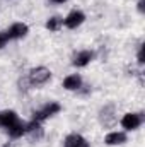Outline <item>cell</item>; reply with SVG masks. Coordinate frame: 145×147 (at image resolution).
I'll return each mask as SVG.
<instances>
[{
    "label": "cell",
    "mask_w": 145,
    "mask_h": 147,
    "mask_svg": "<svg viewBox=\"0 0 145 147\" xmlns=\"http://www.w3.org/2000/svg\"><path fill=\"white\" fill-rule=\"evenodd\" d=\"M51 79V72L46 67H36L29 72V82L33 86H43Z\"/></svg>",
    "instance_id": "obj_1"
},
{
    "label": "cell",
    "mask_w": 145,
    "mask_h": 147,
    "mask_svg": "<svg viewBox=\"0 0 145 147\" xmlns=\"http://www.w3.org/2000/svg\"><path fill=\"white\" fill-rule=\"evenodd\" d=\"M62 110V106L58 105V103H48L46 106H43L41 110L34 111V115H33V120H36V121H43V120H46V118H50V116H53V115H56L58 111Z\"/></svg>",
    "instance_id": "obj_2"
},
{
    "label": "cell",
    "mask_w": 145,
    "mask_h": 147,
    "mask_svg": "<svg viewBox=\"0 0 145 147\" xmlns=\"http://www.w3.org/2000/svg\"><path fill=\"white\" fill-rule=\"evenodd\" d=\"M142 121H144V118L140 113H126L121 118V127L126 130H137L142 125Z\"/></svg>",
    "instance_id": "obj_3"
},
{
    "label": "cell",
    "mask_w": 145,
    "mask_h": 147,
    "mask_svg": "<svg viewBox=\"0 0 145 147\" xmlns=\"http://www.w3.org/2000/svg\"><path fill=\"white\" fill-rule=\"evenodd\" d=\"M84 21H85L84 12H80V10H72V12L63 19V24H65V28H68V29H75V28H79Z\"/></svg>",
    "instance_id": "obj_4"
},
{
    "label": "cell",
    "mask_w": 145,
    "mask_h": 147,
    "mask_svg": "<svg viewBox=\"0 0 145 147\" xmlns=\"http://www.w3.org/2000/svg\"><path fill=\"white\" fill-rule=\"evenodd\" d=\"M29 33V28L26 26V24H22V22H15V24H12L10 28H9V31L5 33L9 39H21V38H24L26 34Z\"/></svg>",
    "instance_id": "obj_5"
},
{
    "label": "cell",
    "mask_w": 145,
    "mask_h": 147,
    "mask_svg": "<svg viewBox=\"0 0 145 147\" xmlns=\"http://www.w3.org/2000/svg\"><path fill=\"white\" fill-rule=\"evenodd\" d=\"M19 121V116H17V113L12 110H5V111H0V127L2 128H5V130H9L14 123H17Z\"/></svg>",
    "instance_id": "obj_6"
},
{
    "label": "cell",
    "mask_w": 145,
    "mask_h": 147,
    "mask_svg": "<svg viewBox=\"0 0 145 147\" xmlns=\"http://www.w3.org/2000/svg\"><path fill=\"white\" fill-rule=\"evenodd\" d=\"M94 58V53L92 51H89V50H84V51H79L75 57H73V65L75 67H85L91 60Z\"/></svg>",
    "instance_id": "obj_7"
},
{
    "label": "cell",
    "mask_w": 145,
    "mask_h": 147,
    "mask_svg": "<svg viewBox=\"0 0 145 147\" xmlns=\"http://www.w3.org/2000/svg\"><path fill=\"white\" fill-rule=\"evenodd\" d=\"M63 87H65L67 91H79V89L82 87V77L77 75V74L65 77V80H63Z\"/></svg>",
    "instance_id": "obj_8"
},
{
    "label": "cell",
    "mask_w": 145,
    "mask_h": 147,
    "mask_svg": "<svg viewBox=\"0 0 145 147\" xmlns=\"http://www.w3.org/2000/svg\"><path fill=\"white\" fill-rule=\"evenodd\" d=\"M65 147H89V142L79 134H70L65 139Z\"/></svg>",
    "instance_id": "obj_9"
},
{
    "label": "cell",
    "mask_w": 145,
    "mask_h": 147,
    "mask_svg": "<svg viewBox=\"0 0 145 147\" xmlns=\"http://www.w3.org/2000/svg\"><path fill=\"white\" fill-rule=\"evenodd\" d=\"M104 142H106L108 146H121V144L126 142V135H125L123 132H111V134L106 135Z\"/></svg>",
    "instance_id": "obj_10"
},
{
    "label": "cell",
    "mask_w": 145,
    "mask_h": 147,
    "mask_svg": "<svg viewBox=\"0 0 145 147\" xmlns=\"http://www.w3.org/2000/svg\"><path fill=\"white\" fill-rule=\"evenodd\" d=\"M7 132H9V135H10V137L19 139V137H22V135L26 134V123L19 120V121H17V123H14V125H12Z\"/></svg>",
    "instance_id": "obj_11"
},
{
    "label": "cell",
    "mask_w": 145,
    "mask_h": 147,
    "mask_svg": "<svg viewBox=\"0 0 145 147\" xmlns=\"http://www.w3.org/2000/svg\"><path fill=\"white\" fill-rule=\"evenodd\" d=\"M101 121L104 123V127H111L116 121V118L113 115V106H106L101 110Z\"/></svg>",
    "instance_id": "obj_12"
},
{
    "label": "cell",
    "mask_w": 145,
    "mask_h": 147,
    "mask_svg": "<svg viewBox=\"0 0 145 147\" xmlns=\"http://www.w3.org/2000/svg\"><path fill=\"white\" fill-rule=\"evenodd\" d=\"M26 132H29L33 135V139H41L43 137V128L39 125V121L33 120L31 123H26Z\"/></svg>",
    "instance_id": "obj_13"
},
{
    "label": "cell",
    "mask_w": 145,
    "mask_h": 147,
    "mask_svg": "<svg viewBox=\"0 0 145 147\" xmlns=\"http://www.w3.org/2000/svg\"><path fill=\"white\" fill-rule=\"evenodd\" d=\"M62 24H63V19L58 17V16H55V17H50V19L46 21V29H50V31H56Z\"/></svg>",
    "instance_id": "obj_14"
},
{
    "label": "cell",
    "mask_w": 145,
    "mask_h": 147,
    "mask_svg": "<svg viewBox=\"0 0 145 147\" xmlns=\"http://www.w3.org/2000/svg\"><path fill=\"white\" fill-rule=\"evenodd\" d=\"M7 41H9V38H7V34H5V33H0V48H3Z\"/></svg>",
    "instance_id": "obj_15"
},
{
    "label": "cell",
    "mask_w": 145,
    "mask_h": 147,
    "mask_svg": "<svg viewBox=\"0 0 145 147\" xmlns=\"http://www.w3.org/2000/svg\"><path fill=\"white\" fill-rule=\"evenodd\" d=\"M144 46H140V50H138V63H144Z\"/></svg>",
    "instance_id": "obj_16"
},
{
    "label": "cell",
    "mask_w": 145,
    "mask_h": 147,
    "mask_svg": "<svg viewBox=\"0 0 145 147\" xmlns=\"http://www.w3.org/2000/svg\"><path fill=\"white\" fill-rule=\"evenodd\" d=\"M144 5H145V0H140V2H138V10H140V12H144Z\"/></svg>",
    "instance_id": "obj_17"
},
{
    "label": "cell",
    "mask_w": 145,
    "mask_h": 147,
    "mask_svg": "<svg viewBox=\"0 0 145 147\" xmlns=\"http://www.w3.org/2000/svg\"><path fill=\"white\" fill-rule=\"evenodd\" d=\"M51 3H63V2H67V0H50Z\"/></svg>",
    "instance_id": "obj_18"
}]
</instances>
